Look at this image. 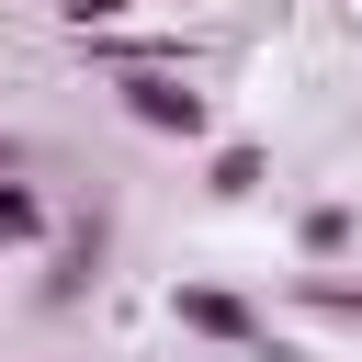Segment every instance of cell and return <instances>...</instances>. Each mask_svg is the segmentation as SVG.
I'll return each instance as SVG.
<instances>
[{"label": "cell", "mask_w": 362, "mask_h": 362, "mask_svg": "<svg viewBox=\"0 0 362 362\" xmlns=\"http://www.w3.org/2000/svg\"><path fill=\"white\" fill-rule=\"evenodd\" d=\"M102 90L124 102V124H147V136H170V147H204V136H215V102L192 90V68H113Z\"/></svg>", "instance_id": "obj_1"}, {"label": "cell", "mask_w": 362, "mask_h": 362, "mask_svg": "<svg viewBox=\"0 0 362 362\" xmlns=\"http://www.w3.org/2000/svg\"><path fill=\"white\" fill-rule=\"evenodd\" d=\"M170 328H181V339H215V351H260V339H272V317H260L238 283H170Z\"/></svg>", "instance_id": "obj_2"}, {"label": "cell", "mask_w": 362, "mask_h": 362, "mask_svg": "<svg viewBox=\"0 0 362 362\" xmlns=\"http://www.w3.org/2000/svg\"><path fill=\"white\" fill-rule=\"evenodd\" d=\"M260 181H272V158H260V147H249V136H226V147H215V158H204V192H215V204H249V192H260Z\"/></svg>", "instance_id": "obj_3"}, {"label": "cell", "mask_w": 362, "mask_h": 362, "mask_svg": "<svg viewBox=\"0 0 362 362\" xmlns=\"http://www.w3.org/2000/svg\"><path fill=\"white\" fill-rule=\"evenodd\" d=\"M34 238H57V204H45L34 181L0 170V249H34Z\"/></svg>", "instance_id": "obj_4"}, {"label": "cell", "mask_w": 362, "mask_h": 362, "mask_svg": "<svg viewBox=\"0 0 362 362\" xmlns=\"http://www.w3.org/2000/svg\"><path fill=\"white\" fill-rule=\"evenodd\" d=\"M90 260H102V215H79V226H57V272H45V294L68 305V294L90 283Z\"/></svg>", "instance_id": "obj_5"}, {"label": "cell", "mask_w": 362, "mask_h": 362, "mask_svg": "<svg viewBox=\"0 0 362 362\" xmlns=\"http://www.w3.org/2000/svg\"><path fill=\"white\" fill-rule=\"evenodd\" d=\"M351 238H362V215H351V204H305V215H294V249H305V260H339Z\"/></svg>", "instance_id": "obj_6"}, {"label": "cell", "mask_w": 362, "mask_h": 362, "mask_svg": "<svg viewBox=\"0 0 362 362\" xmlns=\"http://www.w3.org/2000/svg\"><path fill=\"white\" fill-rule=\"evenodd\" d=\"M294 305H305V317H339V328H362V283H351V272H294Z\"/></svg>", "instance_id": "obj_7"}, {"label": "cell", "mask_w": 362, "mask_h": 362, "mask_svg": "<svg viewBox=\"0 0 362 362\" xmlns=\"http://www.w3.org/2000/svg\"><path fill=\"white\" fill-rule=\"evenodd\" d=\"M124 11H136V0H57V23H68V34H113Z\"/></svg>", "instance_id": "obj_8"}, {"label": "cell", "mask_w": 362, "mask_h": 362, "mask_svg": "<svg viewBox=\"0 0 362 362\" xmlns=\"http://www.w3.org/2000/svg\"><path fill=\"white\" fill-rule=\"evenodd\" d=\"M0 170H23V136H0Z\"/></svg>", "instance_id": "obj_9"}]
</instances>
